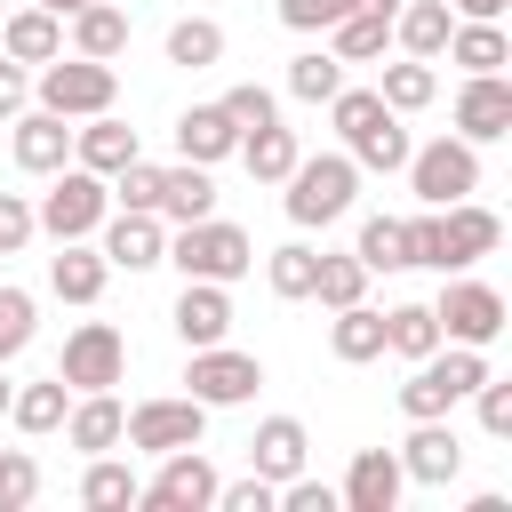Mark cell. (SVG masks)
<instances>
[{
  "instance_id": "9f6ffc18",
  "label": "cell",
  "mask_w": 512,
  "mask_h": 512,
  "mask_svg": "<svg viewBox=\"0 0 512 512\" xmlns=\"http://www.w3.org/2000/svg\"><path fill=\"white\" fill-rule=\"evenodd\" d=\"M360 8H376V16H392V8H400V0H360Z\"/></svg>"
},
{
  "instance_id": "277c9868",
  "label": "cell",
  "mask_w": 512,
  "mask_h": 512,
  "mask_svg": "<svg viewBox=\"0 0 512 512\" xmlns=\"http://www.w3.org/2000/svg\"><path fill=\"white\" fill-rule=\"evenodd\" d=\"M168 264L184 272V280H240L248 264H256V240L240 232V224H224V216H200V224H176L168 232Z\"/></svg>"
},
{
  "instance_id": "ffe728a7",
  "label": "cell",
  "mask_w": 512,
  "mask_h": 512,
  "mask_svg": "<svg viewBox=\"0 0 512 512\" xmlns=\"http://www.w3.org/2000/svg\"><path fill=\"white\" fill-rule=\"evenodd\" d=\"M176 152L200 160V168H216V160L240 152V120L224 104H192V112H176Z\"/></svg>"
},
{
  "instance_id": "9a60e30c",
  "label": "cell",
  "mask_w": 512,
  "mask_h": 512,
  "mask_svg": "<svg viewBox=\"0 0 512 512\" xmlns=\"http://www.w3.org/2000/svg\"><path fill=\"white\" fill-rule=\"evenodd\" d=\"M496 240H504L496 208H480V200H448L440 208V272H472L480 256H496Z\"/></svg>"
},
{
  "instance_id": "f907efd6",
  "label": "cell",
  "mask_w": 512,
  "mask_h": 512,
  "mask_svg": "<svg viewBox=\"0 0 512 512\" xmlns=\"http://www.w3.org/2000/svg\"><path fill=\"white\" fill-rule=\"evenodd\" d=\"M400 224H408V264H432L440 272V208H416Z\"/></svg>"
},
{
  "instance_id": "8992f818",
  "label": "cell",
  "mask_w": 512,
  "mask_h": 512,
  "mask_svg": "<svg viewBox=\"0 0 512 512\" xmlns=\"http://www.w3.org/2000/svg\"><path fill=\"white\" fill-rule=\"evenodd\" d=\"M408 192H416L424 208L472 200V192H480V144H464V136H432V144H408Z\"/></svg>"
},
{
  "instance_id": "cb8c5ba5",
  "label": "cell",
  "mask_w": 512,
  "mask_h": 512,
  "mask_svg": "<svg viewBox=\"0 0 512 512\" xmlns=\"http://www.w3.org/2000/svg\"><path fill=\"white\" fill-rule=\"evenodd\" d=\"M64 48H72V56H96V64L128 56V8H112V0L72 8V16H64Z\"/></svg>"
},
{
  "instance_id": "e0dca14e",
  "label": "cell",
  "mask_w": 512,
  "mask_h": 512,
  "mask_svg": "<svg viewBox=\"0 0 512 512\" xmlns=\"http://www.w3.org/2000/svg\"><path fill=\"white\" fill-rule=\"evenodd\" d=\"M400 488H408L400 456L392 448H360L352 472H344V488H336V504L344 512H400Z\"/></svg>"
},
{
  "instance_id": "db71d44e",
  "label": "cell",
  "mask_w": 512,
  "mask_h": 512,
  "mask_svg": "<svg viewBox=\"0 0 512 512\" xmlns=\"http://www.w3.org/2000/svg\"><path fill=\"white\" fill-rule=\"evenodd\" d=\"M456 16H504V0H448Z\"/></svg>"
},
{
  "instance_id": "60d3db41",
  "label": "cell",
  "mask_w": 512,
  "mask_h": 512,
  "mask_svg": "<svg viewBox=\"0 0 512 512\" xmlns=\"http://www.w3.org/2000/svg\"><path fill=\"white\" fill-rule=\"evenodd\" d=\"M368 280H376V272H368L360 256H320V272H312V296H320L328 312H344V304H360V296H368Z\"/></svg>"
},
{
  "instance_id": "d4e9b609",
  "label": "cell",
  "mask_w": 512,
  "mask_h": 512,
  "mask_svg": "<svg viewBox=\"0 0 512 512\" xmlns=\"http://www.w3.org/2000/svg\"><path fill=\"white\" fill-rule=\"evenodd\" d=\"M0 56H16V64H48V56H64V16H48V8H8V24H0Z\"/></svg>"
},
{
  "instance_id": "d6986e66",
  "label": "cell",
  "mask_w": 512,
  "mask_h": 512,
  "mask_svg": "<svg viewBox=\"0 0 512 512\" xmlns=\"http://www.w3.org/2000/svg\"><path fill=\"white\" fill-rule=\"evenodd\" d=\"M304 456H312V432H304L296 416H264V424H256V440H248V472H264L272 488H280V480H296V472H304Z\"/></svg>"
},
{
  "instance_id": "ba28073f",
  "label": "cell",
  "mask_w": 512,
  "mask_h": 512,
  "mask_svg": "<svg viewBox=\"0 0 512 512\" xmlns=\"http://www.w3.org/2000/svg\"><path fill=\"white\" fill-rule=\"evenodd\" d=\"M120 440H128L136 456L200 448V440H208V408H200L192 392H176V400H136V408H128V424H120Z\"/></svg>"
},
{
  "instance_id": "4dcf8cb0",
  "label": "cell",
  "mask_w": 512,
  "mask_h": 512,
  "mask_svg": "<svg viewBox=\"0 0 512 512\" xmlns=\"http://www.w3.org/2000/svg\"><path fill=\"white\" fill-rule=\"evenodd\" d=\"M384 48H392V16H376V8H352V16L328 24V56L336 64H376Z\"/></svg>"
},
{
  "instance_id": "ac0fdd59",
  "label": "cell",
  "mask_w": 512,
  "mask_h": 512,
  "mask_svg": "<svg viewBox=\"0 0 512 512\" xmlns=\"http://www.w3.org/2000/svg\"><path fill=\"white\" fill-rule=\"evenodd\" d=\"M8 128H16V136H8V152H16V168H24V176H56V168L72 160V120H56V112H40V104H32V112H16Z\"/></svg>"
},
{
  "instance_id": "83f0119b",
  "label": "cell",
  "mask_w": 512,
  "mask_h": 512,
  "mask_svg": "<svg viewBox=\"0 0 512 512\" xmlns=\"http://www.w3.org/2000/svg\"><path fill=\"white\" fill-rule=\"evenodd\" d=\"M328 352L344 360V368H368V360H384V312L360 296V304H344L336 320H328Z\"/></svg>"
},
{
  "instance_id": "836d02e7",
  "label": "cell",
  "mask_w": 512,
  "mask_h": 512,
  "mask_svg": "<svg viewBox=\"0 0 512 512\" xmlns=\"http://www.w3.org/2000/svg\"><path fill=\"white\" fill-rule=\"evenodd\" d=\"M376 96L408 120V112H424L432 96H440V72L424 64V56H400V64H384V80H376Z\"/></svg>"
},
{
  "instance_id": "b9f144b4",
  "label": "cell",
  "mask_w": 512,
  "mask_h": 512,
  "mask_svg": "<svg viewBox=\"0 0 512 512\" xmlns=\"http://www.w3.org/2000/svg\"><path fill=\"white\" fill-rule=\"evenodd\" d=\"M32 328H40V304H32V288H16V280H0V368L32 344Z\"/></svg>"
},
{
  "instance_id": "7dc6e473",
  "label": "cell",
  "mask_w": 512,
  "mask_h": 512,
  "mask_svg": "<svg viewBox=\"0 0 512 512\" xmlns=\"http://www.w3.org/2000/svg\"><path fill=\"white\" fill-rule=\"evenodd\" d=\"M272 480L264 472H248V480H216V512H272Z\"/></svg>"
},
{
  "instance_id": "d6a6232c",
  "label": "cell",
  "mask_w": 512,
  "mask_h": 512,
  "mask_svg": "<svg viewBox=\"0 0 512 512\" xmlns=\"http://www.w3.org/2000/svg\"><path fill=\"white\" fill-rule=\"evenodd\" d=\"M296 152H304V144H296V128H280V120H264V128L240 136V160H248L256 184H280V176L296 168Z\"/></svg>"
},
{
  "instance_id": "681fc988",
  "label": "cell",
  "mask_w": 512,
  "mask_h": 512,
  "mask_svg": "<svg viewBox=\"0 0 512 512\" xmlns=\"http://www.w3.org/2000/svg\"><path fill=\"white\" fill-rule=\"evenodd\" d=\"M32 200L24 192H0V256H16V248H32Z\"/></svg>"
},
{
  "instance_id": "4316f807",
  "label": "cell",
  "mask_w": 512,
  "mask_h": 512,
  "mask_svg": "<svg viewBox=\"0 0 512 512\" xmlns=\"http://www.w3.org/2000/svg\"><path fill=\"white\" fill-rule=\"evenodd\" d=\"M200 216H216V176L200 160L160 168V224H200Z\"/></svg>"
},
{
  "instance_id": "ab89813d",
  "label": "cell",
  "mask_w": 512,
  "mask_h": 512,
  "mask_svg": "<svg viewBox=\"0 0 512 512\" xmlns=\"http://www.w3.org/2000/svg\"><path fill=\"white\" fill-rule=\"evenodd\" d=\"M352 256H360L368 272H408V224H400V216H368Z\"/></svg>"
},
{
  "instance_id": "603a6c76",
  "label": "cell",
  "mask_w": 512,
  "mask_h": 512,
  "mask_svg": "<svg viewBox=\"0 0 512 512\" xmlns=\"http://www.w3.org/2000/svg\"><path fill=\"white\" fill-rule=\"evenodd\" d=\"M120 424H128V408L112 400V392H72V408H64V440L80 448V456H104V448H120Z\"/></svg>"
},
{
  "instance_id": "1f68e13d",
  "label": "cell",
  "mask_w": 512,
  "mask_h": 512,
  "mask_svg": "<svg viewBox=\"0 0 512 512\" xmlns=\"http://www.w3.org/2000/svg\"><path fill=\"white\" fill-rule=\"evenodd\" d=\"M136 488H144V480H136V464H120L112 448H104V456H88V472H80V504H88V512H128V504H136Z\"/></svg>"
},
{
  "instance_id": "816d5d0a",
  "label": "cell",
  "mask_w": 512,
  "mask_h": 512,
  "mask_svg": "<svg viewBox=\"0 0 512 512\" xmlns=\"http://www.w3.org/2000/svg\"><path fill=\"white\" fill-rule=\"evenodd\" d=\"M272 504H280V512H336V488L296 472V480H280V496H272Z\"/></svg>"
},
{
  "instance_id": "8fae6325",
  "label": "cell",
  "mask_w": 512,
  "mask_h": 512,
  "mask_svg": "<svg viewBox=\"0 0 512 512\" xmlns=\"http://www.w3.org/2000/svg\"><path fill=\"white\" fill-rule=\"evenodd\" d=\"M216 480H224V472H216L200 448H168L160 472L136 488V504H144V512H208V504H216Z\"/></svg>"
},
{
  "instance_id": "680465c9",
  "label": "cell",
  "mask_w": 512,
  "mask_h": 512,
  "mask_svg": "<svg viewBox=\"0 0 512 512\" xmlns=\"http://www.w3.org/2000/svg\"><path fill=\"white\" fill-rule=\"evenodd\" d=\"M0 8H8V0H0Z\"/></svg>"
},
{
  "instance_id": "7402d4cb",
  "label": "cell",
  "mask_w": 512,
  "mask_h": 512,
  "mask_svg": "<svg viewBox=\"0 0 512 512\" xmlns=\"http://www.w3.org/2000/svg\"><path fill=\"white\" fill-rule=\"evenodd\" d=\"M104 280H112L104 248H88V240H56V256H48V296H64V304H96Z\"/></svg>"
},
{
  "instance_id": "e575fe53",
  "label": "cell",
  "mask_w": 512,
  "mask_h": 512,
  "mask_svg": "<svg viewBox=\"0 0 512 512\" xmlns=\"http://www.w3.org/2000/svg\"><path fill=\"white\" fill-rule=\"evenodd\" d=\"M352 160H360V176L376 168V176H392V168H408V128H400V112H384V120H368L352 144H344Z\"/></svg>"
},
{
  "instance_id": "8d00e7d4",
  "label": "cell",
  "mask_w": 512,
  "mask_h": 512,
  "mask_svg": "<svg viewBox=\"0 0 512 512\" xmlns=\"http://www.w3.org/2000/svg\"><path fill=\"white\" fill-rule=\"evenodd\" d=\"M432 344H440L432 304H392V312H384V352H392V360H424Z\"/></svg>"
},
{
  "instance_id": "484cf974",
  "label": "cell",
  "mask_w": 512,
  "mask_h": 512,
  "mask_svg": "<svg viewBox=\"0 0 512 512\" xmlns=\"http://www.w3.org/2000/svg\"><path fill=\"white\" fill-rule=\"evenodd\" d=\"M440 56H448V64H464V72H504V64H512V40H504V24H496V16H456Z\"/></svg>"
},
{
  "instance_id": "5bb4252c",
  "label": "cell",
  "mask_w": 512,
  "mask_h": 512,
  "mask_svg": "<svg viewBox=\"0 0 512 512\" xmlns=\"http://www.w3.org/2000/svg\"><path fill=\"white\" fill-rule=\"evenodd\" d=\"M456 136L464 144L512 136V80L504 72H464V88H456Z\"/></svg>"
},
{
  "instance_id": "f5cc1de1",
  "label": "cell",
  "mask_w": 512,
  "mask_h": 512,
  "mask_svg": "<svg viewBox=\"0 0 512 512\" xmlns=\"http://www.w3.org/2000/svg\"><path fill=\"white\" fill-rule=\"evenodd\" d=\"M24 104H32V72H24L16 56H0V120H16Z\"/></svg>"
},
{
  "instance_id": "6f0895ef",
  "label": "cell",
  "mask_w": 512,
  "mask_h": 512,
  "mask_svg": "<svg viewBox=\"0 0 512 512\" xmlns=\"http://www.w3.org/2000/svg\"><path fill=\"white\" fill-rule=\"evenodd\" d=\"M8 392H16V384H8V376H0V416H8Z\"/></svg>"
},
{
  "instance_id": "52a82bcc",
  "label": "cell",
  "mask_w": 512,
  "mask_h": 512,
  "mask_svg": "<svg viewBox=\"0 0 512 512\" xmlns=\"http://www.w3.org/2000/svg\"><path fill=\"white\" fill-rule=\"evenodd\" d=\"M448 288L432 296V320H440V344H496L504 336V296L488 288V280H472V272H440Z\"/></svg>"
},
{
  "instance_id": "11a10c76",
  "label": "cell",
  "mask_w": 512,
  "mask_h": 512,
  "mask_svg": "<svg viewBox=\"0 0 512 512\" xmlns=\"http://www.w3.org/2000/svg\"><path fill=\"white\" fill-rule=\"evenodd\" d=\"M32 8H48V16H72V8H88V0H32Z\"/></svg>"
},
{
  "instance_id": "f546056e",
  "label": "cell",
  "mask_w": 512,
  "mask_h": 512,
  "mask_svg": "<svg viewBox=\"0 0 512 512\" xmlns=\"http://www.w3.org/2000/svg\"><path fill=\"white\" fill-rule=\"evenodd\" d=\"M448 24H456L448 0H400V8H392V40H400V56H424V64L448 48Z\"/></svg>"
},
{
  "instance_id": "30bf717a",
  "label": "cell",
  "mask_w": 512,
  "mask_h": 512,
  "mask_svg": "<svg viewBox=\"0 0 512 512\" xmlns=\"http://www.w3.org/2000/svg\"><path fill=\"white\" fill-rule=\"evenodd\" d=\"M184 384H192L200 408H240V400H256L264 360H256V352H232V344H200V352L184 360Z\"/></svg>"
},
{
  "instance_id": "bcb514c9",
  "label": "cell",
  "mask_w": 512,
  "mask_h": 512,
  "mask_svg": "<svg viewBox=\"0 0 512 512\" xmlns=\"http://www.w3.org/2000/svg\"><path fill=\"white\" fill-rule=\"evenodd\" d=\"M472 400H480V432H488V440H512V384H504L496 368L472 384Z\"/></svg>"
},
{
  "instance_id": "ee69618b",
  "label": "cell",
  "mask_w": 512,
  "mask_h": 512,
  "mask_svg": "<svg viewBox=\"0 0 512 512\" xmlns=\"http://www.w3.org/2000/svg\"><path fill=\"white\" fill-rule=\"evenodd\" d=\"M40 496V464H32V448H0V512H24Z\"/></svg>"
},
{
  "instance_id": "7bdbcfd3",
  "label": "cell",
  "mask_w": 512,
  "mask_h": 512,
  "mask_svg": "<svg viewBox=\"0 0 512 512\" xmlns=\"http://www.w3.org/2000/svg\"><path fill=\"white\" fill-rule=\"evenodd\" d=\"M104 184H112V208H152V216H160V168H152L144 152H136L120 176H104Z\"/></svg>"
},
{
  "instance_id": "c3c4849f",
  "label": "cell",
  "mask_w": 512,
  "mask_h": 512,
  "mask_svg": "<svg viewBox=\"0 0 512 512\" xmlns=\"http://www.w3.org/2000/svg\"><path fill=\"white\" fill-rule=\"evenodd\" d=\"M360 0H280V24L288 32H328L336 16H352Z\"/></svg>"
},
{
  "instance_id": "3957f363",
  "label": "cell",
  "mask_w": 512,
  "mask_h": 512,
  "mask_svg": "<svg viewBox=\"0 0 512 512\" xmlns=\"http://www.w3.org/2000/svg\"><path fill=\"white\" fill-rule=\"evenodd\" d=\"M104 216H112V184H104L96 168H80V160H64V168L48 176V192L32 200V224H40L48 240H88Z\"/></svg>"
},
{
  "instance_id": "f6af8a7d",
  "label": "cell",
  "mask_w": 512,
  "mask_h": 512,
  "mask_svg": "<svg viewBox=\"0 0 512 512\" xmlns=\"http://www.w3.org/2000/svg\"><path fill=\"white\" fill-rule=\"evenodd\" d=\"M216 104H224V112L240 120V136H248V128H264V120H280V96H272V88H256V80H240V88H224Z\"/></svg>"
},
{
  "instance_id": "d590c367",
  "label": "cell",
  "mask_w": 512,
  "mask_h": 512,
  "mask_svg": "<svg viewBox=\"0 0 512 512\" xmlns=\"http://www.w3.org/2000/svg\"><path fill=\"white\" fill-rule=\"evenodd\" d=\"M216 56H224V24H216V16H176V24H168V64L208 72Z\"/></svg>"
},
{
  "instance_id": "9c48e42d",
  "label": "cell",
  "mask_w": 512,
  "mask_h": 512,
  "mask_svg": "<svg viewBox=\"0 0 512 512\" xmlns=\"http://www.w3.org/2000/svg\"><path fill=\"white\" fill-rule=\"evenodd\" d=\"M56 376H64L72 392H112V384L128 376V336H120L112 320H80V328L64 336V360H56Z\"/></svg>"
},
{
  "instance_id": "2e32d148",
  "label": "cell",
  "mask_w": 512,
  "mask_h": 512,
  "mask_svg": "<svg viewBox=\"0 0 512 512\" xmlns=\"http://www.w3.org/2000/svg\"><path fill=\"white\" fill-rule=\"evenodd\" d=\"M168 328L184 336V352L224 344V336H232V288H224V280H184V296H176Z\"/></svg>"
},
{
  "instance_id": "6da1fadb",
  "label": "cell",
  "mask_w": 512,
  "mask_h": 512,
  "mask_svg": "<svg viewBox=\"0 0 512 512\" xmlns=\"http://www.w3.org/2000/svg\"><path fill=\"white\" fill-rule=\"evenodd\" d=\"M488 376V352L480 344H432L424 360H408V384H400V416H448L456 400H472V384Z\"/></svg>"
},
{
  "instance_id": "f35d334b",
  "label": "cell",
  "mask_w": 512,
  "mask_h": 512,
  "mask_svg": "<svg viewBox=\"0 0 512 512\" xmlns=\"http://www.w3.org/2000/svg\"><path fill=\"white\" fill-rule=\"evenodd\" d=\"M344 88V64L328 56V48H304V56H288V96L296 104H328Z\"/></svg>"
},
{
  "instance_id": "4fadbf2b",
  "label": "cell",
  "mask_w": 512,
  "mask_h": 512,
  "mask_svg": "<svg viewBox=\"0 0 512 512\" xmlns=\"http://www.w3.org/2000/svg\"><path fill=\"white\" fill-rule=\"evenodd\" d=\"M392 456H400V472H408L416 488H448V480L464 472V440H456L448 416H416V432H408Z\"/></svg>"
},
{
  "instance_id": "f1b7e54d",
  "label": "cell",
  "mask_w": 512,
  "mask_h": 512,
  "mask_svg": "<svg viewBox=\"0 0 512 512\" xmlns=\"http://www.w3.org/2000/svg\"><path fill=\"white\" fill-rule=\"evenodd\" d=\"M64 408H72V384H64V376H40V384H16V392H8V424L32 432V440H48V432L64 424Z\"/></svg>"
},
{
  "instance_id": "44dd1931",
  "label": "cell",
  "mask_w": 512,
  "mask_h": 512,
  "mask_svg": "<svg viewBox=\"0 0 512 512\" xmlns=\"http://www.w3.org/2000/svg\"><path fill=\"white\" fill-rule=\"evenodd\" d=\"M136 152H144V144H136V128H128V120H112V112H88V120L72 128V160H80V168H96V176H120Z\"/></svg>"
},
{
  "instance_id": "5b68a950",
  "label": "cell",
  "mask_w": 512,
  "mask_h": 512,
  "mask_svg": "<svg viewBox=\"0 0 512 512\" xmlns=\"http://www.w3.org/2000/svg\"><path fill=\"white\" fill-rule=\"evenodd\" d=\"M32 96H40V112H56V120H88V112H112V96H120V72L112 64H96V56H48L40 64V80H32Z\"/></svg>"
},
{
  "instance_id": "7a4b0ae2",
  "label": "cell",
  "mask_w": 512,
  "mask_h": 512,
  "mask_svg": "<svg viewBox=\"0 0 512 512\" xmlns=\"http://www.w3.org/2000/svg\"><path fill=\"white\" fill-rule=\"evenodd\" d=\"M288 184V224L296 232H312V224H336L352 200H360V160L352 152H296V168L280 176Z\"/></svg>"
},
{
  "instance_id": "7c38bea8",
  "label": "cell",
  "mask_w": 512,
  "mask_h": 512,
  "mask_svg": "<svg viewBox=\"0 0 512 512\" xmlns=\"http://www.w3.org/2000/svg\"><path fill=\"white\" fill-rule=\"evenodd\" d=\"M96 232H104L96 248H104L112 272H152V264H168V224H160L152 208H112Z\"/></svg>"
},
{
  "instance_id": "74e56055",
  "label": "cell",
  "mask_w": 512,
  "mask_h": 512,
  "mask_svg": "<svg viewBox=\"0 0 512 512\" xmlns=\"http://www.w3.org/2000/svg\"><path fill=\"white\" fill-rule=\"evenodd\" d=\"M312 272H320V248H304V240H288V248L264 256V280H272L280 304H304L312 296Z\"/></svg>"
}]
</instances>
